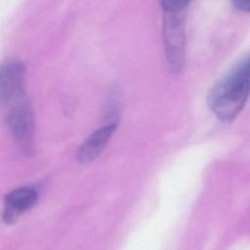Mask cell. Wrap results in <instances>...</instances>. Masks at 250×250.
I'll return each instance as SVG.
<instances>
[{"mask_svg": "<svg viewBox=\"0 0 250 250\" xmlns=\"http://www.w3.org/2000/svg\"><path fill=\"white\" fill-rule=\"evenodd\" d=\"M250 95V52L243 55L211 88L207 103L224 122L232 121L243 109Z\"/></svg>", "mask_w": 250, "mask_h": 250, "instance_id": "6da1fadb", "label": "cell"}, {"mask_svg": "<svg viewBox=\"0 0 250 250\" xmlns=\"http://www.w3.org/2000/svg\"><path fill=\"white\" fill-rule=\"evenodd\" d=\"M6 122L22 150L29 152L33 144L34 122L32 107L25 92L1 102Z\"/></svg>", "mask_w": 250, "mask_h": 250, "instance_id": "7a4b0ae2", "label": "cell"}, {"mask_svg": "<svg viewBox=\"0 0 250 250\" xmlns=\"http://www.w3.org/2000/svg\"><path fill=\"white\" fill-rule=\"evenodd\" d=\"M162 33L169 70L179 74L185 64L186 34L185 17L187 12H162Z\"/></svg>", "mask_w": 250, "mask_h": 250, "instance_id": "3957f363", "label": "cell"}, {"mask_svg": "<svg viewBox=\"0 0 250 250\" xmlns=\"http://www.w3.org/2000/svg\"><path fill=\"white\" fill-rule=\"evenodd\" d=\"M37 197V190L31 186L21 187L9 192L5 197L4 221L7 224L16 221L21 213L35 204Z\"/></svg>", "mask_w": 250, "mask_h": 250, "instance_id": "277c9868", "label": "cell"}, {"mask_svg": "<svg viewBox=\"0 0 250 250\" xmlns=\"http://www.w3.org/2000/svg\"><path fill=\"white\" fill-rule=\"evenodd\" d=\"M116 128L115 123H108L91 134L77 150L76 158L81 164L94 161L104 149Z\"/></svg>", "mask_w": 250, "mask_h": 250, "instance_id": "5b68a950", "label": "cell"}, {"mask_svg": "<svg viewBox=\"0 0 250 250\" xmlns=\"http://www.w3.org/2000/svg\"><path fill=\"white\" fill-rule=\"evenodd\" d=\"M190 0H159L162 12H187Z\"/></svg>", "mask_w": 250, "mask_h": 250, "instance_id": "8992f818", "label": "cell"}, {"mask_svg": "<svg viewBox=\"0 0 250 250\" xmlns=\"http://www.w3.org/2000/svg\"><path fill=\"white\" fill-rule=\"evenodd\" d=\"M231 3L238 11L250 13V0H231Z\"/></svg>", "mask_w": 250, "mask_h": 250, "instance_id": "52a82bcc", "label": "cell"}]
</instances>
